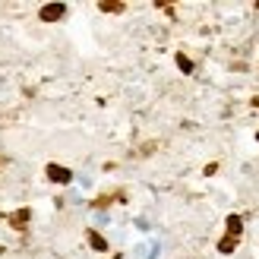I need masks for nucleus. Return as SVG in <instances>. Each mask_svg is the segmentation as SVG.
I'll use <instances>...</instances> for the list:
<instances>
[{"label":"nucleus","instance_id":"9d476101","mask_svg":"<svg viewBox=\"0 0 259 259\" xmlns=\"http://www.w3.org/2000/svg\"><path fill=\"white\" fill-rule=\"evenodd\" d=\"M256 139H259V133H256Z\"/></svg>","mask_w":259,"mask_h":259},{"label":"nucleus","instance_id":"423d86ee","mask_svg":"<svg viewBox=\"0 0 259 259\" xmlns=\"http://www.w3.org/2000/svg\"><path fill=\"white\" fill-rule=\"evenodd\" d=\"M89 244H92L95 250H98V253H101V250H108V240H105V237H101V234H98V231H89Z\"/></svg>","mask_w":259,"mask_h":259},{"label":"nucleus","instance_id":"6e6552de","mask_svg":"<svg viewBox=\"0 0 259 259\" xmlns=\"http://www.w3.org/2000/svg\"><path fill=\"white\" fill-rule=\"evenodd\" d=\"M101 10H105V13H120V10H124V3H101Z\"/></svg>","mask_w":259,"mask_h":259},{"label":"nucleus","instance_id":"7ed1b4c3","mask_svg":"<svg viewBox=\"0 0 259 259\" xmlns=\"http://www.w3.org/2000/svg\"><path fill=\"white\" fill-rule=\"evenodd\" d=\"M29 218H32V212H29V209H19V212H13V215H10V224H13V228H19V231H22V228H25V221H29Z\"/></svg>","mask_w":259,"mask_h":259},{"label":"nucleus","instance_id":"1a4fd4ad","mask_svg":"<svg viewBox=\"0 0 259 259\" xmlns=\"http://www.w3.org/2000/svg\"><path fill=\"white\" fill-rule=\"evenodd\" d=\"M114 259H124V256H114Z\"/></svg>","mask_w":259,"mask_h":259},{"label":"nucleus","instance_id":"20e7f679","mask_svg":"<svg viewBox=\"0 0 259 259\" xmlns=\"http://www.w3.org/2000/svg\"><path fill=\"white\" fill-rule=\"evenodd\" d=\"M240 231H244L240 215H228V237H240Z\"/></svg>","mask_w":259,"mask_h":259},{"label":"nucleus","instance_id":"0eeeda50","mask_svg":"<svg viewBox=\"0 0 259 259\" xmlns=\"http://www.w3.org/2000/svg\"><path fill=\"white\" fill-rule=\"evenodd\" d=\"M177 66H180L184 73H193V60H190L187 54H177Z\"/></svg>","mask_w":259,"mask_h":259},{"label":"nucleus","instance_id":"f03ea898","mask_svg":"<svg viewBox=\"0 0 259 259\" xmlns=\"http://www.w3.org/2000/svg\"><path fill=\"white\" fill-rule=\"evenodd\" d=\"M45 174H48V180H54V184H70L73 180V174L66 168H60V165H48Z\"/></svg>","mask_w":259,"mask_h":259},{"label":"nucleus","instance_id":"f257e3e1","mask_svg":"<svg viewBox=\"0 0 259 259\" xmlns=\"http://www.w3.org/2000/svg\"><path fill=\"white\" fill-rule=\"evenodd\" d=\"M64 16H66V6H64V3H45V6L38 10V19H41V22H60Z\"/></svg>","mask_w":259,"mask_h":259},{"label":"nucleus","instance_id":"39448f33","mask_svg":"<svg viewBox=\"0 0 259 259\" xmlns=\"http://www.w3.org/2000/svg\"><path fill=\"white\" fill-rule=\"evenodd\" d=\"M234 247H237V237H228V234H224V237L218 240V253H224V256L234 253Z\"/></svg>","mask_w":259,"mask_h":259}]
</instances>
